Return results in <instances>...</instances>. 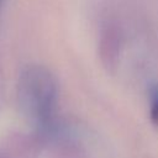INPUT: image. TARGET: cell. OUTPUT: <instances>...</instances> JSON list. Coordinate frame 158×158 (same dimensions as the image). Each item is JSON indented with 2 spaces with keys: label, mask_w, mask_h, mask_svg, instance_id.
<instances>
[{
  "label": "cell",
  "mask_w": 158,
  "mask_h": 158,
  "mask_svg": "<svg viewBox=\"0 0 158 158\" xmlns=\"http://www.w3.org/2000/svg\"><path fill=\"white\" fill-rule=\"evenodd\" d=\"M19 98L22 107L38 122H49L56 104V83L51 73L38 65L22 70L19 80Z\"/></svg>",
  "instance_id": "obj_1"
},
{
  "label": "cell",
  "mask_w": 158,
  "mask_h": 158,
  "mask_svg": "<svg viewBox=\"0 0 158 158\" xmlns=\"http://www.w3.org/2000/svg\"><path fill=\"white\" fill-rule=\"evenodd\" d=\"M149 102H151V118L158 125V84H153L149 88Z\"/></svg>",
  "instance_id": "obj_2"
},
{
  "label": "cell",
  "mask_w": 158,
  "mask_h": 158,
  "mask_svg": "<svg viewBox=\"0 0 158 158\" xmlns=\"http://www.w3.org/2000/svg\"><path fill=\"white\" fill-rule=\"evenodd\" d=\"M1 1H2V0H0V4H1Z\"/></svg>",
  "instance_id": "obj_3"
}]
</instances>
